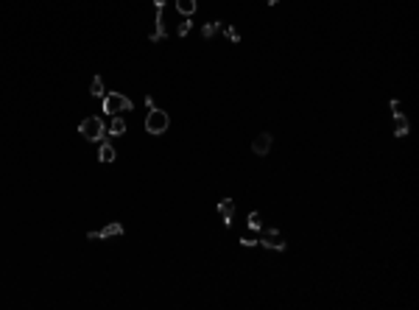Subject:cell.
<instances>
[{
    "label": "cell",
    "instance_id": "6da1fadb",
    "mask_svg": "<svg viewBox=\"0 0 419 310\" xmlns=\"http://www.w3.org/2000/svg\"><path fill=\"white\" fill-rule=\"evenodd\" d=\"M79 134L84 137V140H90V142H101L106 140V123H104V117H87V121H81L79 123Z\"/></svg>",
    "mask_w": 419,
    "mask_h": 310
},
{
    "label": "cell",
    "instance_id": "7a4b0ae2",
    "mask_svg": "<svg viewBox=\"0 0 419 310\" xmlns=\"http://www.w3.org/2000/svg\"><path fill=\"white\" fill-rule=\"evenodd\" d=\"M132 98H126L123 92H106L104 95V112L109 117H115V115H120V112H129L132 109Z\"/></svg>",
    "mask_w": 419,
    "mask_h": 310
},
{
    "label": "cell",
    "instance_id": "3957f363",
    "mask_svg": "<svg viewBox=\"0 0 419 310\" xmlns=\"http://www.w3.org/2000/svg\"><path fill=\"white\" fill-rule=\"evenodd\" d=\"M168 126H170V117H168V112H162V109H149V115H145V132L149 134H165L168 132Z\"/></svg>",
    "mask_w": 419,
    "mask_h": 310
},
{
    "label": "cell",
    "instance_id": "277c9868",
    "mask_svg": "<svg viewBox=\"0 0 419 310\" xmlns=\"http://www.w3.org/2000/svg\"><path fill=\"white\" fill-rule=\"evenodd\" d=\"M260 232H263V229H260ZM260 246L271 249V252H285L288 243H285V237H282L280 229H265L263 237H260Z\"/></svg>",
    "mask_w": 419,
    "mask_h": 310
},
{
    "label": "cell",
    "instance_id": "5b68a950",
    "mask_svg": "<svg viewBox=\"0 0 419 310\" xmlns=\"http://www.w3.org/2000/svg\"><path fill=\"white\" fill-rule=\"evenodd\" d=\"M154 9H157V26H154V31L149 34V39L151 42H162L165 37H168V28H165V3L162 0H154Z\"/></svg>",
    "mask_w": 419,
    "mask_h": 310
},
{
    "label": "cell",
    "instance_id": "8992f818",
    "mask_svg": "<svg viewBox=\"0 0 419 310\" xmlns=\"http://www.w3.org/2000/svg\"><path fill=\"white\" fill-rule=\"evenodd\" d=\"M117 235H123V224H117V221L106 224L104 229L87 232V237H90V241H106V237H117Z\"/></svg>",
    "mask_w": 419,
    "mask_h": 310
},
{
    "label": "cell",
    "instance_id": "52a82bcc",
    "mask_svg": "<svg viewBox=\"0 0 419 310\" xmlns=\"http://www.w3.org/2000/svg\"><path fill=\"white\" fill-rule=\"evenodd\" d=\"M271 142H274V137H271L268 132H263V134H257L255 140H252V151H255L257 157H265V154L271 151Z\"/></svg>",
    "mask_w": 419,
    "mask_h": 310
},
{
    "label": "cell",
    "instance_id": "ba28073f",
    "mask_svg": "<svg viewBox=\"0 0 419 310\" xmlns=\"http://www.w3.org/2000/svg\"><path fill=\"white\" fill-rule=\"evenodd\" d=\"M218 216L224 218V226H232V216H235V201L232 199H221L218 201Z\"/></svg>",
    "mask_w": 419,
    "mask_h": 310
},
{
    "label": "cell",
    "instance_id": "9c48e42d",
    "mask_svg": "<svg viewBox=\"0 0 419 310\" xmlns=\"http://www.w3.org/2000/svg\"><path fill=\"white\" fill-rule=\"evenodd\" d=\"M115 148H112V142H109V137L106 140H101V146H98V159H101L104 165H109V162H115Z\"/></svg>",
    "mask_w": 419,
    "mask_h": 310
},
{
    "label": "cell",
    "instance_id": "30bf717a",
    "mask_svg": "<svg viewBox=\"0 0 419 310\" xmlns=\"http://www.w3.org/2000/svg\"><path fill=\"white\" fill-rule=\"evenodd\" d=\"M106 134H112V137H120V134H126V121H123L120 115H115L112 117V123L106 126Z\"/></svg>",
    "mask_w": 419,
    "mask_h": 310
},
{
    "label": "cell",
    "instance_id": "8fae6325",
    "mask_svg": "<svg viewBox=\"0 0 419 310\" xmlns=\"http://www.w3.org/2000/svg\"><path fill=\"white\" fill-rule=\"evenodd\" d=\"M408 132H411V126L405 121V115L394 117V137H408Z\"/></svg>",
    "mask_w": 419,
    "mask_h": 310
},
{
    "label": "cell",
    "instance_id": "7c38bea8",
    "mask_svg": "<svg viewBox=\"0 0 419 310\" xmlns=\"http://www.w3.org/2000/svg\"><path fill=\"white\" fill-rule=\"evenodd\" d=\"M176 11L185 17H193L196 14V0H176Z\"/></svg>",
    "mask_w": 419,
    "mask_h": 310
},
{
    "label": "cell",
    "instance_id": "4fadbf2b",
    "mask_svg": "<svg viewBox=\"0 0 419 310\" xmlns=\"http://www.w3.org/2000/svg\"><path fill=\"white\" fill-rule=\"evenodd\" d=\"M90 95H92V98H101V101H104L106 89H104V79H101V76H92V84H90Z\"/></svg>",
    "mask_w": 419,
    "mask_h": 310
},
{
    "label": "cell",
    "instance_id": "5bb4252c",
    "mask_svg": "<svg viewBox=\"0 0 419 310\" xmlns=\"http://www.w3.org/2000/svg\"><path fill=\"white\" fill-rule=\"evenodd\" d=\"M221 26H224V22H218V20H212V22H207V26H204V28H202V37H204V39H212V37H215V34H218V31H221Z\"/></svg>",
    "mask_w": 419,
    "mask_h": 310
},
{
    "label": "cell",
    "instance_id": "9a60e30c",
    "mask_svg": "<svg viewBox=\"0 0 419 310\" xmlns=\"http://www.w3.org/2000/svg\"><path fill=\"white\" fill-rule=\"evenodd\" d=\"M249 229H252V232H260V229H263L260 212H249Z\"/></svg>",
    "mask_w": 419,
    "mask_h": 310
},
{
    "label": "cell",
    "instance_id": "2e32d148",
    "mask_svg": "<svg viewBox=\"0 0 419 310\" xmlns=\"http://www.w3.org/2000/svg\"><path fill=\"white\" fill-rule=\"evenodd\" d=\"M224 34H227V39H232V42H240V31L235 26H221Z\"/></svg>",
    "mask_w": 419,
    "mask_h": 310
},
{
    "label": "cell",
    "instance_id": "e0dca14e",
    "mask_svg": "<svg viewBox=\"0 0 419 310\" xmlns=\"http://www.w3.org/2000/svg\"><path fill=\"white\" fill-rule=\"evenodd\" d=\"M190 31H193V20H190V17H187L185 22H179V28H176V34H179V37H187V34H190Z\"/></svg>",
    "mask_w": 419,
    "mask_h": 310
},
{
    "label": "cell",
    "instance_id": "ac0fdd59",
    "mask_svg": "<svg viewBox=\"0 0 419 310\" xmlns=\"http://www.w3.org/2000/svg\"><path fill=\"white\" fill-rule=\"evenodd\" d=\"M388 106H391V115H394V117H400V115H403V104H400L397 98H391V104H388Z\"/></svg>",
    "mask_w": 419,
    "mask_h": 310
},
{
    "label": "cell",
    "instance_id": "d6986e66",
    "mask_svg": "<svg viewBox=\"0 0 419 310\" xmlns=\"http://www.w3.org/2000/svg\"><path fill=\"white\" fill-rule=\"evenodd\" d=\"M240 246H246V249H252V246H257V241H255V237H240Z\"/></svg>",
    "mask_w": 419,
    "mask_h": 310
},
{
    "label": "cell",
    "instance_id": "ffe728a7",
    "mask_svg": "<svg viewBox=\"0 0 419 310\" xmlns=\"http://www.w3.org/2000/svg\"><path fill=\"white\" fill-rule=\"evenodd\" d=\"M265 3H268V6H277V3H280V0H265Z\"/></svg>",
    "mask_w": 419,
    "mask_h": 310
}]
</instances>
